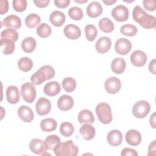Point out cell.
Here are the masks:
<instances>
[{
	"mask_svg": "<svg viewBox=\"0 0 156 156\" xmlns=\"http://www.w3.org/2000/svg\"><path fill=\"white\" fill-rule=\"evenodd\" d=\"M54 4L56 7L61 9L66 8L70 4L69 0H55Z\"/></svg>",
	"mask_w": 156,
	"mask_h": 156,
	"instance_id": "obj_45",
	"label": "cell"
},
{
	"mask_svg": "<svg viewBox=\"0 0 156 156\" xmlns=\"http://www.w3.org/2000/svg\"><path fill=\"white\" fill-rule=\"evenodd\" d=\"M49 2V0H34V3L40 8L46 7L48 6Z\"/></svg>",
	"mask_w": 156,
	"mask_h": 156,
	"instance_id": "obj_46",
	"label": "cell"
},
{
	"mask_svg": "<svg viewBox=\"0 0 156 156\" xmlns=\"http://www.w3.org/2000/svg\"><path fill=\"white\" fill-rule=\"evenodd\" d=\"M57 107L62 111H68L74 105L73 98L68 94L62 95L57 100Z\"/></svg>",
	"mask_w": 156,
	"mask_h": 156,
	"instance_id": "obj_14",
	"label": "cell"
},
{
	"mask_svg": "<svg viewBox=\"0 0 156 156\" xmlns=\"http://www.w3.org/2000/svg\"><path fill=\"white\" fill-rule=\"evenodd\" d=\"M68 15L73 20H80L83 18V13L82 10L80 7L74 6L69 9Z\"/></svg>",
	"mask_w": 156,
	"mask_h": 156,
	"instance_id": "obj_40",
	"label": "cell"
},
{
	"mask_svg": "<svg viewBox=\"0 0 156 156\" xmlns=\"http://www.w3.org/2000/svg\"><path fill=\"white\" fill-rule=\"evenodd\" d=\"M41 21L40 16L37 13H30L25 18V24L29 28H34L38 26Z\"/></svg>",
	"mask_w": 156,
	"mask_h": 156,
	"instance_id": "obj_32",
	"label": "cell"
},
{
	"mask_svg": "<svg viewBox=\"0 0 156 156\" xmlns=\"http://www.w3.org/2000/svg\"><path fill=\"white\" fill-rule=\"evenodd\" d=\"M61 90V86L57 81H51L47 83L44 88L43 91L49 96H54L58 94Z\"/></svg>",
	"mask_w": 156,
	"mask_h": 156,
	"instance_id": "obj_22",
	"label": "cell"
},
{
	"mask_svg": "<svg viewBox=\"0 0 156 156\" xmlns=\"http://www.w3.org/2000/svg\"><path fill=\"white\" fill-rule=\"evenodd\" d=\"M65 20L66 17L65 14L58 10L53 11L49 16L50 22L55 27L62 26L64 24Z\"/></svg>",
	"mask_w": 156,
	"mask_h": 156,
	"instance_id": "obj_23",
	"label": "cell"
},
{
	"mask_svg": "<svg viewBox=\"0 0 156 156\" xmlns=\"http://www.w3.org/2000/svg\"><path fill=\"white\" fill-rule=\"evenodd\" d=\"M18 115L25 122H30L34 119V115L32 110L26 105H21L18 109Z\"/></svg>",
	"mask_w": 156,
	"mask_h": 156,
	"instance_id": "obj_20",
	"label": "cell"
},
{
	"mask_svg": "<svg viewBox=\"0 0 156 156\" xmlns=\"http://www.w3.org/2000/svg\"><path fill=\"white\" fill-rule=\"evenodd\" d=\"M121 155L122 156H138V154L135 149L129 147H125L121 151Z\"/></svg>",
	"mask_w": 156,
	"mask_h": 156,
	"instance_id": "obj_43",
	"label": "cell"
},
{
	"mask_svg": "<svg viewBox=\"0 0 156 156\" xmlns=\"http://www.w3.org/2000/svg\"><path fill=\"white\" fill-rule=\"evenodd\" d=\"M151 105L144 100H140L135 103L132 107V114L137 118H143L149 113Z\"/></svg>",
	"mask_w": 156,
	"mask_h": 156,
	"instance_id": "obj_5",
	"label": "cell"
},
{
	"mask_svg": "<svg viewBox=\"0 0 156 156\" xmlns=\"http://www.w3.org/2000/svg\"><path fill=\"white\" fill-rule=\"evenodd\" d=\"M85 37L89 41H93L98 35V29L93 24H88L85 27Z\"/></svg>",
	"mask_w": 156,
	"mask_h": 156,
	"instance_id": "obj_37",
	"label": "cell"
},
{
	"mask_svg": "<svg viewBox=\"0 0 156 156\" xmlns=\"http://www.w3.org/2000/svg\"><path fill=\"white\" fill-rule=\"evenodd\" d=\"M12 5L16 12H23L27 7V1L26 0H13Z\"/></svg>",
	"mask_w": 156,
	"mask_h": 156,
	"instance_id": "obj_41",
	"label": "cell"
},
{
	"mask_svg": "<svg viewBox=\"0 0 156 156\" xmlns=\"http://www.w3.org/2000/svg\"><path fill=\"white\" fill-rule=\"evenodd\" d=\"M76 2H78V3H85L87 1V0H75L74 1Z\"/></svg>",
	"mask_w": 156,
	"mask_h": 156,
	"instance_id": "obj_51",
	"label": "cell"
},
{
	"mask_svg": "<svg viewBox=\"0 0 156 156\" xmlns=\"http://www.w3.org/2000/svg\"><path fill=\"white\" fill-rule=\"evenodd\" d=\"M137 28L133 24H127L122 26L120 27V32L122 35L132 37L136 34L137 33Z\"/></svg>",
	"mask_w": 156,
	"mask_h": 156,
	"instance_id": "obj_39",
	"label": "cell"
},
{
	"mask_svg": "<svg viewBox=\"0 0 156 156\" xmlns=\"http://www.w3.org/2000/svg\"><path fill=\"white\" fill-rule=\"evenodd\" d=\"M62 85L66 91L72 92L76 87V81L73 77H66L62 80Z\"/></svg>",
	"mask_w": 156,
	"mask_h": 156,
	"instance_id": "obj_35",
	"label": "cell"
},
{
	"mask_svg": "<svg viewBox=\"0 0 156 156\" xmlns=\"http://www.w3.org/2000/svg\"><path fill=\"white\" fill-rule=\"evenodd\" d=\"M126 64L124 58L117 57L114 58L111 63V68L112 71L115 74H122L126 69Z\"/></svg>",
	"mask_w": 156,
	"mask_h": 156,
	"instance_id": "obj_26",
	"label": "cell"
},
{
	"mask_svg": "<svg viewBox=\"0 0 156 156\" xmlns=\"http://www.w3.org/2000/svg\"><path fill=\"white\" fill-rule=\"evenodd\" d=\"M9 10V2L7 0L0 1V14L3 15L7 12Z\"/></svg>",
	"mask_w": 156,
	"mask_h": 156,
	"instance_id": "obj_44",
	"label": "cell"
},
{
	"mask_svg": "<svg viewBox=\"0 0 156 156\" xmlns=\"http://www.w3.org/2000/svg\"><path fill=\"white\" fill-rule=\"evenodd\" d=\"M104 87L108 93L114 94L120 90L121 83L118 78L116 77H110L105 80Z\"/></svg>",
	"mask_w": 156,
	"mask_h": 156,
	"instance_id": "obj_9",
	"label": "cell"
},
{
	"mask_svg": "<svg viewBox=\"0 0 156 156\" xmlns=\"http://www.w3.org/2000/svg\"><path fill=\"white\" fill-rule=\"evenodd\" d=\"M65 35L70 40H76L81 35V30L80 28L73 24L66 25L63 29Z\"/></svg>",
	"mask_w": 156,
	"mask_h": 156,
	"instance_id": "obj_16",
	"label": "cell"
},
{
	"mask_svg": "<svg viewBox=\"0 0 156 156\" xmlns=\"http://www.w3.org/2000/svg\"><path fill=\"white\" fill-rule=\"evenodd\" d=\"M6 98L9 103L12 104L17 103L20 98V93L18 87L15 85L9 86L6 90Z\"/></svg>",
	"mask_w": 156,
	"mask_h": 156,
	"instance_id": "obj_21",
	"label": "cell"
},
{
	"mask_svg": "<svg viewBox=\"0 0 156 156\" xmlns=\"http://www.w3.org/2000/svg\"><path fill=\"white\" fill-rule=\"evenodd\" d=\"M126 142L131 146H137L141 141V135L140 133L135 129L129 130L125 136Z\"/></svg>",
	"mask_w": 156,
	"mask_h": 156,
	"instance_id": "obj_17",
	"label": "cell"
},
{
	"mask_svg": "<svg viewBox=\"0 0 156 156\" xmlns=\"http://www.w3.org/2000/svg\"><path fill=\"white\" fill-rule=\"evenodd\" d=\"M36 46V40L32 37L25 38L21 42V48L23 50L27 53L33 52L35 50Z\"/></svg>",
	"mask_w": 156,
	"mask_h": 156,
	"instance_id": "obj_29",
	"label": "cell"
},
{
	"mask_svg": "<svg viewBox=\"0 0 156 156\" xmlns=\"http://www.w3.org/2000/svg\"><path fill=\"white\" fill-rule=\"evenodd\" d=\"M0 42L1 51L4 54L9 55L13 52L15 48V44L13 41L9 38H1Z\"/></svg>",
	"mask_w": 156,
	"mask_h": 156,
	"instance_id": "obj_27",
	"label": "cell"
},
{
	"mask_svg": "<svg viewBox=\"0 0 156 156\" xmlns=\"http://www.w3.org/2000/svg\"><path fill=\"white\" fill-rule=\"evenodd\" d=\"M143 4L145 9L149 11H154L156 7V1L155 0H144Z\"/></svg>",
	"mask_w": 156,
	"mask_h": 156,
	"instance_id": "obj_42",
	"label": "cell"
},
{
	"mask_svg": "<svg viewBox=\"0 0 156 156\" xmlns=\"http://www.w3.org/2000/svg\"><path fill=\"white\" fill-rule=\"evenodd\" d=\"M21 93L24 101L27 103H32L36 98V89L34 83L26 82L21 85Z\"/></svg>",
	"mask_w": 156,
	"mask_h": 156,
	"instance_id": "obj_6",
	"label": "cell"
},
{
	"mask_svg": "<svg viewBox=\"0 0 156 156\" xmlns=\"http://www.w3.org/2000/svg\"><path fill=\"white\" fill-rule=\"evenodd\" d=\"M60 132L61 134L65 137H68L72 135L74 132V127L72 123L69 122H63L60 124Z\"/></svg>",
	"mask_w": 156,
	"mask_h": 156,
	"instance_id": "obj_34",
	"label": "cell"
},
{
	"mask_svg": "<svg viewBox=\"0 0 156 156\" xmlns=\"http://www.w3.org/2000/svg\"><path fill=\"white\" fill-rule=\"evenodd\" d=\"M132 49V43L127 38H121L118 39L115 43V51L120 55H126Z\"/></svg>",
	"mask_w": 156,
	"mask_h": 156,
	"instance_id": "obj_8",
	"label": "cell"
},
{
	"mask_svg": "<svg viewBox=\"0 0 156 156\" xmlns=\"http://www.w3.org/2000/svg\"><path fill=\"white\" fill-rule=\"evenodd\" d=\"M40 126L41 129L44 132H51L56 129L57 122L53 118H45L41 120Z\"/></svg>",
	"mask_w": 156,
	"mask_h": 156,
	"instance_id": "obj_28",
	"label": "cell"
},
{
	"mask_svg": "<svg viewBox=\"0 0 156 156\" xmlns=\"http://www.w3.org/2000/svg\"><path fill=\"white\" fill-rule=\"evenodd\" d=\"M1 38H9L13 41H16L18 39V33L16 30L12 28H7L1 33Z\"/></svg>",
	"mask_w": 156,
	"mask_h": 156,
	"instance_id": "obj_38",
	"label": "cell"
},
{
	"mask_svg": "<svg viewBox=\"0 0 156 156\" xmlns=\"http://www.w3.org/2000/svg\"><path fill=\"white\" fill-rule=\"evenodd\" d=\"M51 109V101L44 98H40L35 104V110L38 115L40 116H43L48 114Z\"/></svg>",
	"mask_w": 156,
	"mask_h": 156,
	"instance_id": "obj_10",
	"label": "cell"
},
{
	"mask_svg": "<svg viewBox=\"0 0 156 156\" xmlns=\"http://www.w3.org/2000/svg\"><path fill=\"white\" fill-rule=\"evenodd\" d=\"M155 140H154L149 146L147 155H155Z\"/></svg>",
	"mask_w": 156,
	"mask_h": 156,
	"instance_id": "obj_47",
	"label": "cell"
},
{
	"mask_svg": "<svg viewBox=\"0 0 156 156\" xmlns=\"http://www.w3.org/2000/svg\"><path fill=\"white\" fill-rule=\"evenodd\" d=\"M95 111L98 119L102 123L107 124L112 122L113 117L112 109L109 104L105 102H100L96 107Z\"/></svg>",
	"mask_w": 156,
	"mask_h": 156,
	"instance_id": "obj_4",
	"label": "cell"
},
{
	"mask_svg": "<svg viewBox=\"0 0 156 156\" xmlns=\"http://www.w3.org/2000/svg\"><path fill=\"white\" fill-rule=\"evenodd\" d=\"M30 150L35 154L44 155L46 154L50 155L46 152V149L44 145L43 141L39 138H34L29 143Z\"/></svg>",
	"mask_w": 156,
	"mask_h": 156,
	"instance_id": "obj_11",
	"label": "cell"
},
{
	"mask_svg": "<svg viewBox=\"0 0 156 156\" xmlns=\"http://www.w3.org/2000/svg\"><path fill=\"white\" fill-rule=\"evenodd\" d=\"M107 140L111 146H118L122 141V134L119 130H112L107 134Z\"/></svg>",
	"mask_w": 156,
	"mask_h": 156,
	"instance_id": "obj_18",
	"label": "cell"
},
{
	"mask_svg": "<svg viewBox=\"0 0 156 156\" xmlns=\"http://www.w3.org/2000/svg\"><path fill=\"white\" fill-rule=\"evenodd\" d=\"M51 27L46 23H41L37 28V33L38 35L41 38L49 37L51 34Z\"/></svg>",
	"mask_w": 156,
	"mask_h": 156,
	"instance_id": "obj_36",
	"label": "cell"
},
{
	"mask_svg": "<svg viewBox=\"0 0 156 156\" xmlns=\"http://www.w3.org/2000/svg\"><path fill=\"white\" fill-rule=\"evenodd\" d=\"M112 46V41L109 37H100L96 43L95 48L98 52L104 54L109 51Z\"/></svg>",
	"mask_w": 156,
	"mask_h": 156,
	"instance_id": "obj_15",
	"label": "cell"
},
{
	"mask_svg": "<svg viewBox=\"0 0 156 156\" xmlns=\"http://www.w3.org/2000/svg\"><path fill=\"white\" fill-rule=\"evenodd\" d=\"M60 142V138L57 135H50L45 138L43 143L47 150H53L55 146Z\"/></svg>",
	"mask_w": 156,
	"mask_h": 156,
	"instance_id": "obj_30",
	"label": "cell"
},
{
	"mask_svg": "<svg viewBox=\"0 0 156 156\" xmlns=\"http://www.w3.org/2000/svg\"><path fill=\"white\" fill-rule=\"evenodd\" d=\"M13 29H18L21 26V20L20 18L15 15H10L6 16L1 22V26Z\"/></svg>",
	"mask_w": 156,
	"mask_h": 156,
	"instance_id": "obj_12",
	"label": "cell"
},
{
	"mask_svg": "<svg viewBox=\"0 0 156 156\" xmlns=\"http://www.w3.org/2000/svg\"><path fill=\"white\" fill-rule=\"evenodd\" d=\"M53 151L57 156H76L79 152V148L70 140L60 142L55 146Z\"/></svg>",
	"mask_w": 156,
	"mask_h": 156,
	"instance_id": "obj_3",
	"label": "cell"
},
{
	"mask_svg": "<svg viewBox=\"0 0 156 156\" xmlns=\"http://www.w3.org/2000/svg\"><path fill=\"white\" fill-rule=\"evenodd\" d=\"M111 15L116 21L123 22L128 19L129 12L127 7L119 4L112 10Z\"/></svg>",
	"mask_w": 156,
	"mask_h": 156,
	"instance_id": "obj_7",
	"label": "cell"
},
{
	"mask_svg": "<svg viewBox=\"0 0 156 156\" xmlns=\"http://www.w3.org/2000/svg\"><path fill=\"white\" fill-rule=\"evenodd\" d=\"M132 17L135 21L145 29H153L155 26V16L148 14L140 5H136L133 8Z\"/></svg>",
	"mask_w": 156,
	"mask_h": 156,
	"instance_id": "obj_1",
	"label": "cell"
},
{
	"mask_svg": "<svg viewBox=\"0 0 156 156\" xmlns=\"http://www.w3.org/2000/svg\"><path fill=\"white\" fill-rule=\"evenodd\" d=\"M86 11L89 17L96 18L102 13L103 9L99 2L94 1L87 5Z\"/></svg>",
	"mask_w": 156,
	"mask_h": 156,
	"instance_id": "obj_19",
	"label": "cell"
},
{
	"mask_svg": "<svg viewBox=\"0 0 156 156\" xmlns=\"http://www.w3.org/2000/svg\"><path fill=\"white\" fill-rule=\"evenodd\" d=\"M77 119L80 124H93L94 121L93 113L88 109H83L80 111Z\"/></svg>",
	"mask_w": 156,
	"mask_h": 156,
	"instance_id": "obj_25",
	"label": "cell"
},
{
	"mask_svg": "<svg viewBox=\"0 0 156 156\" xmlns=\"http://www.w3.org/2000/svg\"><path fill=\"white\" fill-rule=\"evenodd\" d=\"M79 132L85 140H91L94 137L96 130L90 124H85L80 127Z\"/></svg>",
	"mask_w": 156,
	"mask_h": 156,
	"instance_id": "obj_24",
	"label": "cell"
},
{
	"mask_svg": "<svg viewBox=\"0 0 156 156\" xmlns=\"http://www.w3.org/2000/svg\"><path fill=\"white\" fill-rule=\"evenodd\" d=\"M55 76V70L51 65H44L34 73L30 77V80L34 85H40L46 80L51 79Z\"/></svg>",
	"mask_w": 156,
	"mask_h": 156,
	"instance_id": "obj_2",
	"label": "cell"
},
{
	"mask_svg": "<svg viewBox=\"0 0 156 156\" xmlns=\"http://www.w3.org/2000/svg\"><path fill=\"white\" fill-rule=\"evenodd\" d=\"M130 62L136 66H143L147 62V55L141 50H135L130 55Z\"/></svg>",
	"mask_w": 156,
	"mask_h": 156,
	"instance_id": "obj_13",
	"label": "cell"
},
{
	"mask_svg": "<svg viewBox=\"0 0 156 156\" xmlns=\"http://www.w3.org/2000/svg\"><path fill=\"white\" fill-rule=\"evenodd\" d=\"M116 0H102V2L108 5H110L114 4L115 2H116Z\"/></svg>",
	"mask_w": 156,
	"mask_h": 156,
	"instance_id": "obj_50",
	"label": "cell"
},
{
	"mask_svg": "<svg viewBox=\"0 0 156 156\" xmlns=\"http://www.w3.org/2000/svg\"><path fill=\"white\" fill-rule=\"evenodd\" d=\"M18 66L20 70L24 72H27L32 68L33 62L29 57H23L20 58V60H18Z\"/></svg>",
	"mask_w": 156,
	"mask_h": 156,
	"instance_id": "obj_33",
	"label": "cell"
},
{
	"mask_svg": "<svg viewBox=\"0 0 156 156\" xmlns=\"http://www.w3.org/2000/svg\"><path fill=\"white\" fill-rule=\"evenodd\" d=\"M156 62L155 58H154L153 60H152L150 62V63L149 64V70L153 74H156V72H155V63H156V62Z\"/></svg>",
	"mask_w": 156,
	"mask_h": 156,
	"instance_id": "obj_48",
	"label": "cell"
},
{
	"mask_svg": "<svg viewBox=\"0 0 156 156\" xmlns=\"http://www.w3.org/2000/svg\"><path fill=\"white\" fill-rule=\"evenodd\" d=\"M149 122H150V125L151 126L154 128L155 129L156 128V126H155V112H154L149 119Z\"/></svg>",
	"mask_w": 156,
	"mask_h": 156,
	"instance_id": "obj_49",
	"label": "cell"
},
{
	"mask_svg": "<svg viewBox=\"0 0 156 156\" xmlns=\"http://www.w3.org/2000/svg\"><path fill=\"white\" fill-rule=\"evenodd\" d=\"M99 29L105 33H110L114 29L113 23L108 18L104 17L101 18L98 23Z\"/></svg>",
	"mask_w": 156,
	"mask_h": 156,
	"instance_id": "obj_31",
	"label": "cell"
}]
</instances>
